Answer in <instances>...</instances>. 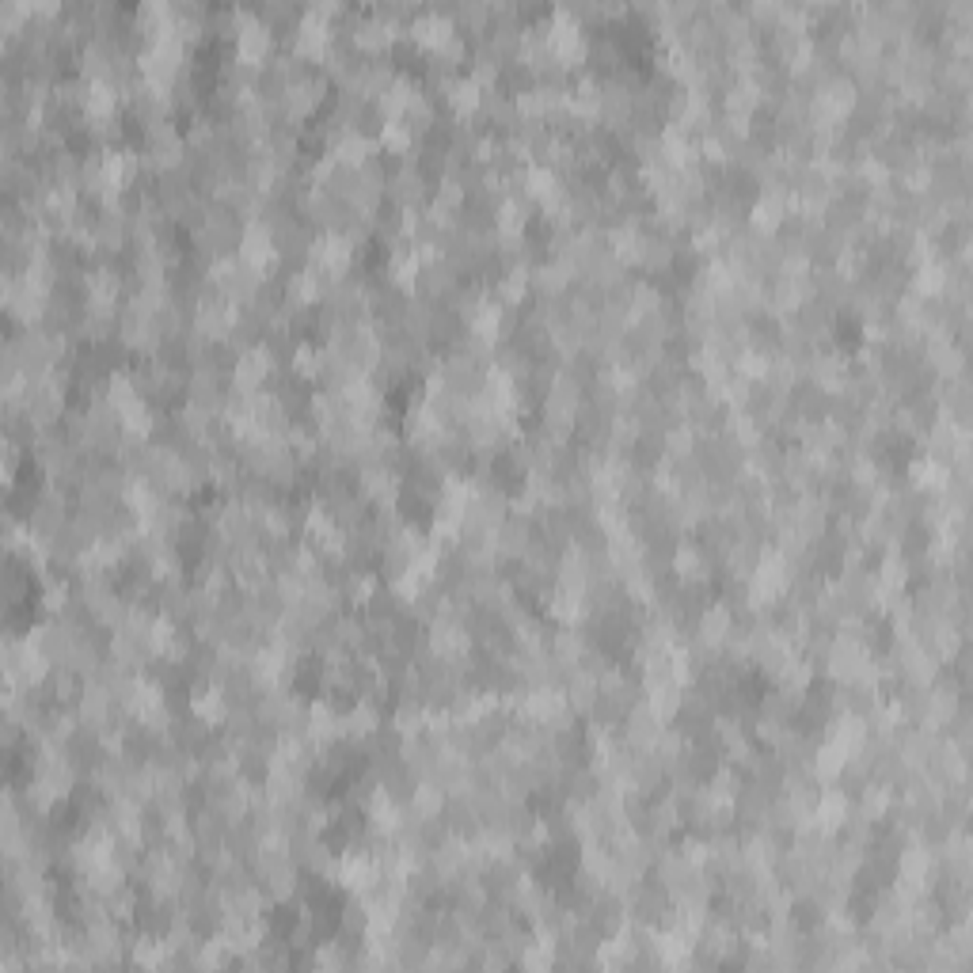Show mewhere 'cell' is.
Wrapping results in <instances>:
<instances>
[{
  "label": "cell",
  "mask_w": 973,
  "mask_h": 973,
  "mask_svg": "<svg viewBox=\"0 0 973 973\" xmlns=\"http://www.w3.org/2000/svg\"><path fill=\"white\" fill-rule=\"evenodd\" d=\"M536 540V525L529 514L521 510H510L506 521L495 529V555H506V559H521L529 552V544Z\"/></svg>",
  "instance_id": "obj_1"
},
{
  "label": "cell",
  "mask_w": 973,
  "mask_h": 973,
  "mask_svg": "<svg viewBox=\"0 0 973 973\" xmlns=\"http://www.w3.org/2000/svg\"><path fill=\"white\" fill-rule=\"evenodd\" d=\"M761 381L776 392V396H787L791 388H795V381H799V373H795V365L787 362V358H772V362L764 365Z\"/></svg>",
  "instance_id": "obj_2"
}]
</instances>
